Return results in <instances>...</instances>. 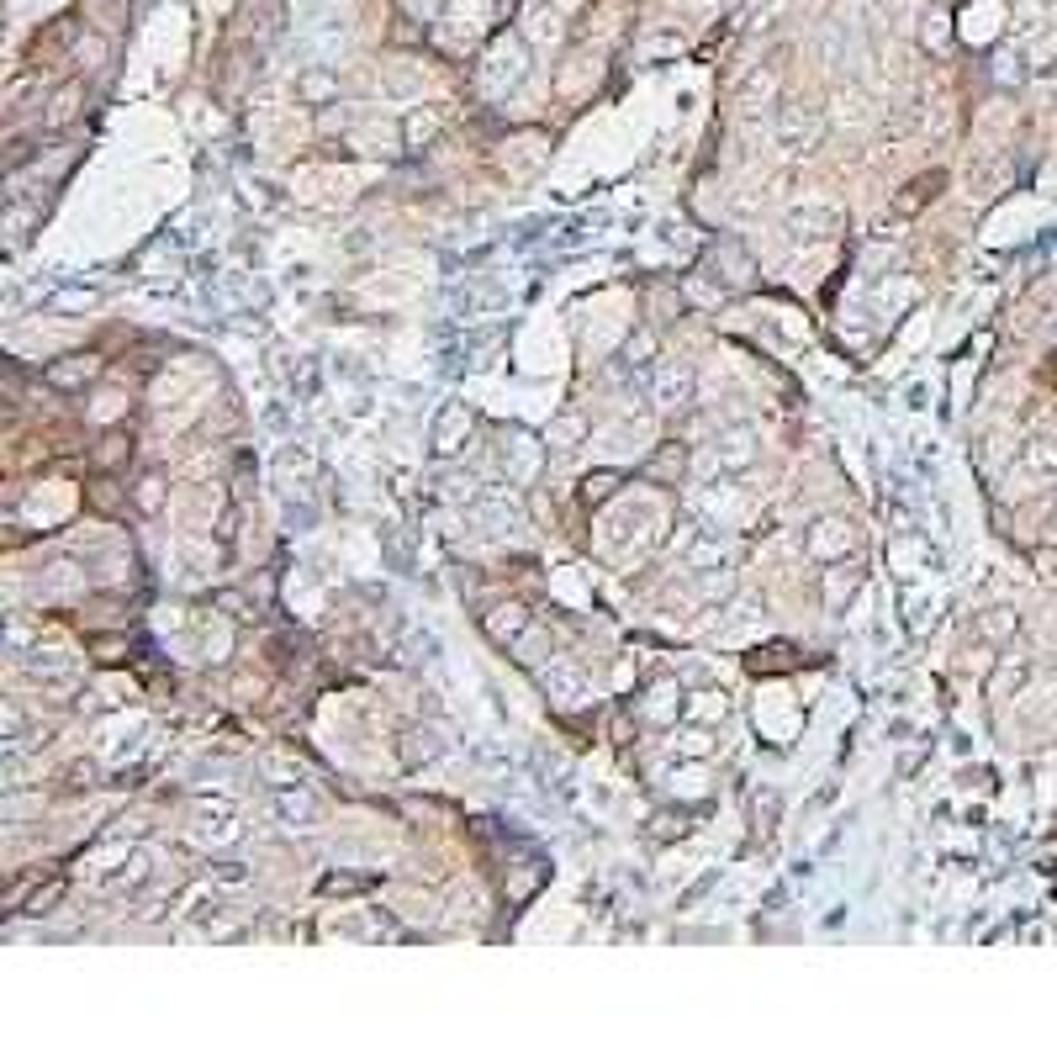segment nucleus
<instances>
[{"instance_id": "f257e3e1", "label": "nucleus", "mask_w": 1057, "mask_h": 1057, "mask_svg": "<svg viewBox=\"0 0 1057 1057\" xmlns=\"http://www.w3.org/2000/svg\"><path fill=\"white\" fill-rule=\"evenodd\" d=\"M941 180H947V175H941V170H936V175H920V180L910 185V196H899V201H894V207H899V212H915V207H925V201H931V196L941 191Z\"/></svg>"}]
</instances>
